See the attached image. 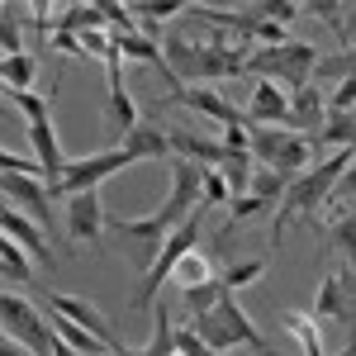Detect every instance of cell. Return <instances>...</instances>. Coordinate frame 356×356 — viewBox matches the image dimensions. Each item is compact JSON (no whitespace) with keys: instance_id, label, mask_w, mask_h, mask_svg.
Here are the masks:
<instances>
[{"instance_id":"cell-1","label":"cell","mask_w":356,"mask_h":356,"mask_svg":"<svg viewBox=\"0 0 356 356\" xmlns=\"http://www.w3.org/2000/svg\"><path fill=\"white\" fill-rule=\"evenodd\" d=\"M352 162H356V147H337V152H328V157H318L304 176H295L290 191H285V200H280V209H275V233H280L290 219L318 223V209L332 204V191H337L342 171H347Z\"/></svg>"},{"instance_id":"cell-2","label":"cell","mask_w":356,"mask_h":356,"mask_svg":"<svg viewBox=\"0 0 356 356\" xmlns=\"http://www.w3.org/2000/svg\"><path fill=\"white\" fill-rule=\"evenodd\" d=\"M162 57H166V72L191 86L223 81V76H238L247 67V53H233V48H219V43H195V38H181V33H171L162 43Z\"/></svg>"},{"instance_id":"cell-3","label":"cell","mask_w":356,"mask_h":356,"mask_svg":"<svg viewBox=\"0 0 356 356\" xmlns=\"http://www.w3.org/2000/svg\"><path fill=\"white\" fill-rule=\"evenodd\" d=\"M314 67H318V48L314 43H304V38H290V43H280V48H257V53L247 57L243 72H252L257 81H275L280 90H300V86L314 81Z\"/></svg>"},{"instance_id":"cell-4","label":"cell","mask_w":356,"mask_h":356,"mask_svg":"<svg viewBox=\"0 0 356 356\" xmlns=\"http://www.w3.org/2000/svg\"><path fill=\"white\" fill-rule=\"evenodd\" d=\"M204 214H209V209L200 204L191 219H186V223H181V228H176V233H171V238L162 243L157 261H152V266L143 271V280H138V290H134V300H129L134 309H157V295H162V285L171 280V271H176V266H181V261L191 257L195 247H200V228H204Z\"/></svg>"},{"instance_id":"cell-5","label":"cell","mask_w":356,"mask_h":356,"mask_svg":"<svg viewBox=\"0 0 356 356\" xmlns=\"http://www.w3.org/2000/svg\"><path fill=\"white\" fill-rule=\"evenodd\" d=\"M247 143H252V157H261V166H271V171H280V176H304L309 166H314V138L304 134H290V129H280V124H257L252 134H247Z\"/></svg>"},{"instance_id":"cell-6","label":"cell","mask_w":356,"mask_h":356,"mask_svg":"<svg viewBox=\"0 0 356 356\" xmlns=\"http://www.w3.org/2000/svg\"><path fill=\"white\" fill-rule=\"evenodd\" d=\"M0 332L15 337L19 347H29L33 356H53V347H57V332L48 323V314L33 300H24L15 285L0 290Z\"/></svg>"},{"instance_id":"cell-7","label":"cell","mask_w":356,"mask_h":356,"mask_svg":"<svg viewBox=\"0 0 356 356\" xmlns=\"http://www.w3.org/2000/svg\"><path fill=\"white\" fill-rule=\"evenodd\" d=\"M124 166H134V157L124 152V147H110V152H95V157H72L67 171H62V181L48 186V200L57 195H81V191H100V181H110L114 171H124Z\"/></svg>"},{"instance_id":"cell-8","label":"cell","mask_w":356,"mask_h":356,"mask_svg":"<svg viewBox=\"0 0 356 356\" xmlns=\"http://www.w3.org/2000/svg\"><path fill=\"white\" fill-rule=\"evenodd\" d=\"M157 105H171V110H191V114H204V119H214V124H223V129H243L247 114L228 100V95H219L214 86H171Z\"/></svg>"},{"instance_id":"cell-9","label":"cell","mask_w":356,"mask_h":356,"mask_svg":"<svg viewBox=\"0 0 356 356\" xmlns=\"http://www.w3.org/2000/svg\"><path fill=\"white\" fill-rule=\"evenodd\" d=\"M0 200H5L10 209L29 214L38 228H53V200H48V181H38V176H5V171H0Z\"/></svg>"},{"instance_id":"cell-10","label":"cell","mask_w":356,"mask_h":356,"mask_svg":"<svg viewBox=\"0 0 356 356\" xmlns=\"http://www.w3.org/2000/svg\"><path fill=\"white\" fill-rule=\"evenodd\" d=\"M43 300H48V309L67 314V318H72L76 328H86L90 337H100V342H105L110 352H119V337H114V328L105 323V318H100V309H95L90 300H81V295H62V290H48Z\"/></svg>"},{"instance_id":"cell-11","label":"cell","mask_w":356,"mask_h":356,"mask_svg":"<svg viewBox=\"0 0 356 356\" xmlns=\"http://www.w3.org/2000/svg\"><path fill=\"white\" fill-rule=\"evenodd\" d=\"M67 238L72 243H95L100 238V228H105V204H100V191H81V195H72L67 200Z\"/></svg>"},{"instance_id":"cell-12","label":"cell","mask_w":356,"mask_h":356,"mask_svg":"<svg viewBox=\"0 0 356 356\" xmlns=\"http://www.w3.org/2000/svg\"><path fill=\"white\" fill-rule=\"evenodd\" d=\"M214 318H219L223 328H228L233 347H252L257 356H280V352L271 347V342L261 337V328H257V323L247 318V309L238 304V295H223V300H219V309H214Z\"/></svg>"},{"instance_id":"cell-13","label":"cell","mask_w":356,"mask_h":356,"mask_svg":"<svg viewBox=\"0 0 356 356\" xmlns=\"http://www.w3.org/2000/svg\"><path fill=\"white\" fill-rule=\"evenodd\" d=\"M247 124H290V90H280L275 81H252V95H247Z\"/></svg>"},{"instance_id":"cell-14","label":"cell","mask_w":356,"mask_h":356,"mask_svg":"<svg viewBox=\"0 0 356 356\" xmlns=\"http://www.w3.org/2000/svg\"><path fill=\"white\" fill-rule=\"evenodd\" d=\"M323 119H328V95L318 90V86L309 81V86H300L295 95H290V134H304V138H314L318 129H323Z\"/></svg>"},{"instance_id":"cell-15","label":"cell","mask_w":356,"mask_h":356,"mask_svg":"<svg viewBox=\"0 0 356 356\" xmlns=\"http://www.w3.org/2000/svg\"><path fill=\"white\" fill-rule=\"evenodd\" d=\"M29 147H33V162L43 166V176H48V186H57L72 157L62 152V138H57L53 119H43V124H29Z\"/></svg>"},{"instance_id":"cell-16","label":"cell","mask_w":356,"mask_h":356,"mask_svg":"<svg viewBox=\"0 0 356 356\" xmlns=\"http://www.w3.org/2000/svg\"><path fill=\"white\" fill-rule=\"evenodd\" d=\"M105 67H110V119H114V129H119V138H124L129 129H138V124H143V114H138L134 95L124 90V57L114 53Z\"/></svg>"},{"instance_id":"cell-17","label":"cell","mask_w":356,"mask_h":356,"mask_svg":"<svg viewBox=\"0 0 356 356\" xmlns=\"http://www.w3.org/2000/svg\"><path fill=\"white\" fill-rule=\"evenodd\" d=\"M119 147H124L134 162H152V157H166V162H171V138H166L152 119H143L138 129H129V134L119 138Z\"/></svg>"},{"instance_id":"cell-18","label":"cell","mask_w":356,"mask_h":356,"mask_svg":"<svg viewBox=\"0 0 356 356\" xmlns=\"http://www.w3.org/2000/svg\"><path fill=\"white\" fill-rule=\"evenodd\" d=\"M114 48L124 62H147V67H162L166 72V57H162V38H147L143 29L138 33H114ZM171 76V72H166Z\"/></svg>"},{"instance_id":"cell-19","label":"cell","mask_w":356,"mask_h":356,"mask_svg":"<svg viewBox=\"0 0 356 356\" xmlns=\"http://www.w3.org/2000/svg\"><path fill=\"white\" fill-rule=\"evenodd\" d=\"M90 29H105V10L100 5H67L53 19V33H72V38H81Z\"/></svg>"},{"instance_id":"cell-20","label":"cell","mask_w":356,"mask_h":356,"mask_svg":"<svg viewBox=\"0 0 356 356\" xmlns=\"http://www.w3.org/2000/svg\"><path fill=\"white\" fill-rule=\"evenodd\" d=\"M314 147H356V114H332L323 119V129L314 134Z\"/></svg>"},{"instance_id":"cell-21","label":"cell","mask_w":356,"mask_h":356,"mask_svg":"<svg viewBox=\"0 0 356 356\" xmlns=\"http://www.w3.org/2000/svg\"><path fill=\"white\" fill-rule=\"evenodd\" d=\"M214 275H219V266H214V257H209L204 247H195L191 257H186V261H181L176 271H171V280H176L181 290H191V285H204V280H214Z\"/></svg>"},{"instance_id":"cell-22","label":"cell","mask_w":356,"mask_h":356,"mask_svg":"<svg viewBox=\"0 0 356 356\" xmlns=\"http://www.w3.org/2000/svg\"><path fill=\"white\" fill-rule=\"evenodd\" d=\"M33 81H38V57L33 53L0 57V86H10V90H33Z\"/></svg>"},{"instance_id":"cell-23","label":"cell","mask_w":356,"mask_h":356,"mask_svg":"<svg viewBox=\"0 0 356 356\" xmlns=\"http://www.w3.org/2000/svg\"><path fill=\"white\" fill-rule=\"evenodd\" d=\"M261 275H266V257H252V261H233V266H223L219 285H223V295H243L247 285H257Z\"/></svg>"},{"instance_id":"cell-24","label":"cell","mask_w":356,"mask_h":356,"mask_svg":"<svg viewBox=\"0 0 356 356\" xmlns=\"http://www.w3.org/2000/svg\"><path fill=\"white\" fill-rule=\"evenodd\" d=\"M0 271L10 275L15 285L33 280V257H29V252L15 243V238H5V228H0Z\"/></svg>"},{"instance_id":"cell-25","label":"cell","mask_w":356,"mask_h":356,"mask_svg":"<svg viewBox=\"0 0 356 356\" xmlns=\"http://www.w3.org/2000/svg\"><path fill=\"white\" fill-rule=\"evenodd\" d=\"M285 332L300 342L304 356H328L323 352V332H318V323H314V314H285Z\"/></svg>"},{"instance_id":"cell-26","label":"cell","mask_w":356,"mask_h":356,"mask_svg":"<svg viewBox=\"0 0 356 356\" xmlns=\"http://www.w3.org/2000/svg\"><path fill=\"white\" fill-rule=\"evenodd\" d=\"M181 300H186V309H191V318H204V314H214L223 300V285L219 275L214 280H204V285H191V290H181Z\"/></svg>"},{"instance_id":"cell-27","label":"cell","mask_w":356,"mask_h":356,"mask_svg":"<svg viewBox=\"0 0 356 356\" xmlns=\"http://www.w3.org/2000/svg\"><path fill=\"white\" fill-rule=\"evenodd\" d=\"M328 238H332V247H337V257H342L347 266H356V209H347L342 219H332Z\"/></svg>"},{"instance_id":"cell-28","label":"cell","mask_w":356,"mask_h":356,"mask_svg":"<svg viewBox=\"0 0 356 356\" xmlns=\"http://www.w3.org/2000/svg\"><path fill=\"white\" fill-rule=\"evenodd\" d=\"M285 191H290V176H280L271 166H257L252 171V191L247 195H261L266 204H275V200H285Z\"/></svg>"},{"instance_id":"cell-29","label":"cell","mask_w":356,"mask_h":356,"mask_svg":"<svg viewBox=\"0 0 356 356\" xmlns=\"http://www.w3.org/2000/svg\"><path fill=\"white\" fill-rule=\"evenodd\" d=\"M10 110L24 114V124H43L48 110H53V100H48V95H38V90H10Z\"/></svg>"},{"instance_id":"cell-30","label":"cell","mask_w":356,"mask_h":356,"mask_svg":"<svg viewBox=\"0 0 356 356\" xmlns=\"http://www.w3.org/2000/svg\"><path fill=\"white\" fill-rule=\"evenodd\" d=\"M304 15H314V19L328 24L337 38H347V5H342V0H314V5H304Z\"/></svg>"},{"instance_id":"cell-31","label":"cell","mask_w":356,"mask_h":356,"mask_svg":"<svg viewBox=\"0 0 356 356\" xmlns=\"http://www.w3.org/2000/svg\"><path fill=\"white\" fill-rule=\"evenodd\" d=\"M200 204L214 209V204H233V186L219 166H204V191H200Z\"/></svg>"},{"instance_id":"cell-32","label":"cell","mask_w":356,"mask_h":356,"mask_svg":"<svg viewBox=\"0 0 356 356\" xmlns=\"http://www.w3.org/2000/svg\"><path fill=\"white\" fill-rule=\"evenodd\" d=\"M24 53V33H19V10H0V57Z\"/></svg>"},{"instance_id":"cell-33","label":"cell","mask_w":356,"mask_h":356,"mask_svg":"<svg viewBox=\"0 0 356 356\" xmlns=\"http://www.w3.org/2000/svg\"><path fill=\"white\" fill-rule=\"evenodd\" d=\"M252 10H257L261 19H271V24H280V29H290V24H295V19L304 15V5H295V0H257Z\"/></svg>"},{"instance_id":"cell-34","label":"cell","mask_w":356,"mask_h":356,"mask_svg":"<svg viewBox=\"0 0 356 356\" xmlns=\"http://www.w3.org/2000/svg\"><path fill=\"white\" fill-rule=\"evenodd\" d=\"M191 328L200 332V337H204V342H209L214 352H228V356H233V337H228V328H223V323L214 318V314H204V318H195Z\"/></svg>"},{"instance_id":"cell-35","label":"cell","mask_w":356,"mask_h":356,"mask_svg":"<svg viewBox=\"0 0 356 356\" xmlns=\"http://www.w3.org/2000/svg\"><path fill=\"white\" fill-rule=\"evenodd\" d=\"M176 352H181V356H228V352H214V347H209L191 323H186V328H176Z\"/></svg>"},{"instance_id":"cell-36","label":"cell","mask_w":356,"mask_h":356,"mask_svg":"<svg viewBox=\"0 0 356 356\" xmlns=\"http://www.w3.org/2000/svg\"><path fill=\"white\" fill-rule=\"evenodd\" d=\"M81 48H86V57H105V62L119 53V48H114L110 24H105V29H90V33H81Z\"/></svg>"},{"instance_id":"cell-37","label":"cell","mask_w":356,"mask_h":356,"mask_svg":"<svg viewBox=\"0 0 356 356\" xmlns=\"http://www.w3.org/2000/svg\"><path fill=\"white\" fill-rule=\"evenodd\" d=\"M100 10H105V24H110L114 33H138L134 10H124V5H114V0H100Z\"/></svg>"},{"instance_id":"cell-38","label":"cell","mask_w":356,"mask_h":356,"mask_svg":"<svg viewBox=\"0 0 356 356\" xmlns=\"http://www.w3.org/2000/svg\"><path fill=\"white\" fill-rule=\"evenodd\" d=\"M261 209H266V200H261V195H233V204H228V223L257 219Z\"/></svg>"},{"instance_id":"cell-39","label":"cell","mask_w":356,"mask_h":356,"mask_svg":"<svg viewBox=\"0 0 356 356\" xmlns=\"http://www.w3.org/2000/svg\"><path fill=\"white\" fill-rule=\"evenodd\" d=\"M53 48H57V53H67V57H86L81 38H72V33H53Z\"/></svg>"},{"instance_id":"cell-40","label":"cell","mask_w":356,"mask_h":356,"mask_svg":"<svg viewBox=\"0 0 356 356\" xmlns=\"http://www.w3.org/2000/svg\"><path fill=\"white\" fill-rule=\"evenodd\" d=\"M0 356H33V352H29V347H19L15 337H5V332H0Z\"/></svg>"},{"instance_id":"cell-41","label":"cell","mask_w":356,"mask_h":356,"mask_svg":"<svg viewBox=\"0 0 356 356\" xmlns=\"http://www.w3.org/2000/svg\"><path fill=\"white\" fill-rule=\"evenodd\" d=\"M53 356H81V352H76V347H67V342H62V337H57V347H53Z\"/></svg>"},{"instance_id":"cell-42","label":"cell","mask_w":356,"mask_h":356,"mask_svg":"<svg viewBox=\"0 0 356 356\" xmlns=\"http://www.w3.org/2000/svg\"><path fill=\"white\" fill-rule=\"evenodd\" d=\"M356 33V5H347V38Z\"/></svg>"},{"instance_id":"cell-43","label":"cell","mask_w":356,"mask_h":356,"mask_svg":"<svg viewBox=\"0 0 356 356\" xmlns=\"http://www.w3.org/2000/svg\"><path fill=\"white\" fill-rule=\"evenodd\" d=\"M337 356H356V328H352V337H347V347H342Z\"/></svg>"},{"instance_id":"cell-44","label":"cell","mask_w":356,"mask_h":356,"mask_svg":"<svg viewBox=\"0 0 356 356\" xmlns=\"http://www.w3.org/2000/svg\"><path fill=\"white\" fill-rule=\"evenodd\" d=\"M342 57H347V67H352V72H356V43H352V48H347V53H342Z\"/></svg>"},{"instance_id":"cell-45","label":"cell","mask_w":356,"mask_h":356,"mask_svg":"<svg viewBox=\"0 0 356 356\" xmlns=\"http://www.w3.org/2000/svg\"><path fill=\"white\" fill-rule=\"evenodd\" d=\"M5 105H10V100H5V90H0V110H5Z\"/></svg>"},{"instance_id":"cell-46","label":"cell","mask_w":356,"mask_h":356,"mask_svg":"<svg viewBox=\"0 0 356 356\" xmlns=\"http://www.w3.org/2000/svg\"><path fill=\"white\" fill-rule=\"evenodd\" d=\"M171 356H181V352H171Z\"/></svg>"}]
</instances>
